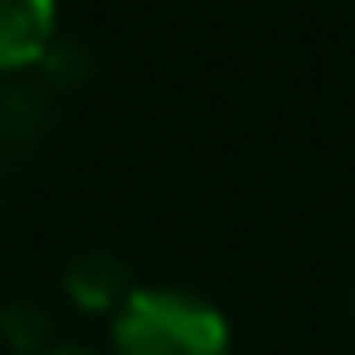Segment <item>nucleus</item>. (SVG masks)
<instances>
[{
    "instance_id": "obj_1",
    "label": "nucleus",
    "mask_w": 355,
    "mask_h": 355,
    "mask_svg": "<svg viewBox=\"0 0 355 355\" xmlns=\"http://www.w3.org/2000/svg\"><path fill=\"white\" fill-rule=\"evenodd\" d=\"M117 355H229L224 311L185 287H132L112 311Z\"/></svg>"
},
{
    "instance_id": "obj_2",
    "label": "nucleus",
    "mask_w": 355,
    "mask_h": 355,
    "mask_svg": "<svg viewBox=\"0 0 355 355\" xmlns=\"http://www.w3.org/2000/svg\"><path fill=\"white\" fill-rule=\"evenodd\" d=\"M54 0H0V73L44 64L54 44Z\"/></svg>"
},
{
    "instance_id": "obj_3",
    "label": "nucleus",
    "mask_w": 355,
    "mask_h": 355,
    "mask_svg": "<svg viewBox=\"0 0 355 355\" xmlns=\"http://www.w3.org/2000/svg\"><path fill=\"white\" fill-rule=\"evenodd\" d=\"M64 292H69V302L83 306V311H117V306L132 297V282H127L122 258H112V253H83V258L69 263Z\"/></svg>"
},
{
    "instance_id": "obj_4",
    "label": "nucleus",
    "mask_w": 355,
    "mask_h": 355,
    "mask_svg": "<svg viewBox=\"0 0 355 355\" xmlns=\"http://www.w3.org/2000/svg\"><path fill=\"white\" fill-rule=\"evenodd\" d=\"M35 98L25 88H0V146H15L35 132Z\"/></svg>"
},
{
    "instance_id": "obj_5",
    "label": "nucleus",
    "mask_w": 355,
    "mask_h": 355,
    "mask_svg": "<svg viewBox=\"0 0 355 355\" xmlns=\"http://www.w3.org/2000/svg\"><path fill=\"white\" fill-rule=\"evenodd\" d=\"M0 331H6L20 350H35V345L49 336V316H44L35 302H15V306L0 311Z\"/></svg>"
},
{
    "instance_id": "obj_6",
    "label": "nucleus",
    "mask_w": 355,
    "mask_h": 355,
    "mask_svg": "<svg viewBox=\"0 0 355 355\" xmlns=\"http://www.w3.org/2000/svg\"><path fill=\"white\" fill-rule=\"evenodd\" d=\"M44 355H93V350H83V345H54V350H44Z\"/></svg>"
},
{
    "instance_id": "obj_7",
    "label": "nucleus",
    "mask_w": 355,
    "mask_h": 355,
    "mask_svg": "<svg viewBox=\"0 0 355 355\" xmlns=\"http://www.w3.org/2000/svg\"><path fill=\"white\" fill-rule=\"evenodd\" d=\"M350 311H355V292H350Z\"/></svg>"
}]
</instances>
